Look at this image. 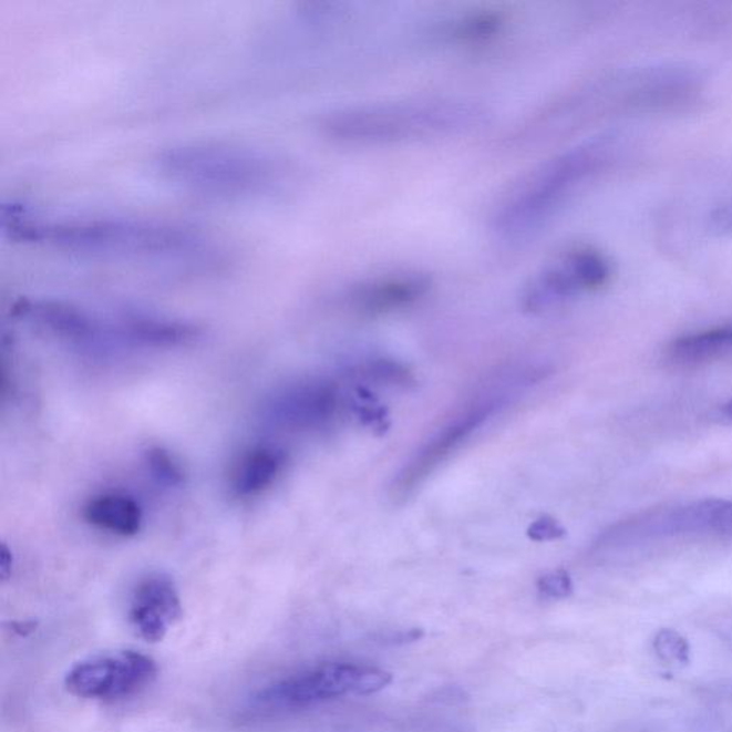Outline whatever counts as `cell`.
Listing matches in <instances>:
<instances>
[{
  "label": "cell",
  "instance_id": "1",
  "mask_svg": "<svg viewBox=\"0 0 732 732\" xmlns=\"http://www.w3.org/2000/svg\"><path fill=\"white\" fill-rule=\"evenodd\" d=\"M2 229L13 243L102 257L169 258L203 240L185 226L126 218H51L23 204L2 206Z\"/></svg>",
  "mask_w": 732,
  "mask_h": 732
},
{
  "label": "cell",
  "instance_id": "2",
  "mask_svg": "<svg viewBox=\"0 0 732 732\" xmlns=\"http://www.w3.org/2000/svg\"><path fill=\"white\" fill-rule=\"evenodd\" d=\"M489 112L461 97H414L338 107L319 121L322 134L347 145L420 144L471 134Z\"/></svg>",
  "mask_w": 732,
  "mask_h": 732
},
{
  "label": "cell",
  "instance_id": "3",
  "mask_svg": "<svg viewBox=\"0 0 732 732\" xmlns=\"http://www.w3.org/2000/svg\"><path fill=\"white\" fill-rule=\"evenodd\" d=\"M156 168L195 194L243 198L275 188L287 166L271 152L234 142H190L161 152Z\"/></svg>",
  "mask_w": 732,
  "mask_h": 732
},
{
  "label": "cell",
  "instance_id": "4",
  "mask_svg": "<svg viewBox=\"0 0 732 732\" xmlns=\"http://www.w3.org/2000/svg\"><path fill=\"white\" fill-rule=\"evenodd\" d=\"M611 152L607 141L588 142L544 161L501 199L493 229L504 239L528 237L543 228L579 186L606 165Z\"/></svg>",
  "mask_w": 732,
  "mask_h": 732
},
{
  "label": "cell",
  "instance_id": "5",
  "mask_svg": "<svg viewBox=\"0 0 732 732\" xmlns=\"http://www.w3.org/2000/svg\"><path fill=\"white\" fill-rule=\"evenodd\" d=\"M392 680L391 672L381 668L328 662L264 688L254 701L265 709H303L348 694H375Z\"/></svg>",
  "mask_w": 732,
  "mask_h": 732
},
{
  "label": "cell",
  "instance_id": "6",
  "mask_svg": "<svg viewBox=\"0 0 732 732\" xmlns=\"http://www.w3.org/2000/svg\"><path fill=\"white\" fill-rule=\"evenodd\" d=\"M505 401L507 396L504 394L489 392L455 412L396 474L391 484V498L398 503L414 494L451 455L473 439L476 431L483 429L485 422L505 405Z\"/></svg>",
  "mask_w": 732,
  "mask_h": 732
},
{
  "label": "cell",
  "instance_id": "7",
  "mask_svg": "<svg viewBox=\"0 0 732 732\" xmlns=\"http://www.w3.org/2000/svg\"><path fill=\"white\" fill-rule=\"evenodd\" d=\"M611 277V265L591 248L569 250L544 265L525 285L520 302L525 311L539 313L569 301L578 293L604 287Z\"/></svg>",
  "mask_w": 732,
  "mask_h": 732
},
{
  "label": "cell",
  "instance_id": "8",
  "mask_svg": "<svg viewBox=\"0 0 732 732\" xmlns=\"http://www.w3.org/2000/svg\"><path fill=\"white\" fill-rule=\"evenodd\" d=\"M158 671L154 658L145 653L110 652L73 666L65 677V687L78 699L113 701L145 690Z\"/></svg>",
  "mask_w": 732,
  "mask_h": 732
},
{
  "label": "cell",
  "instance_id": "9",
  "mask_svg": "<svg viewBox=\"0 0 732 732\" xmlns=\"http://www.w3.org/2000/svg\"><path fill=\"white\" fill-rule=\"evenodd\" d=\"M13 313L71 346L100 348L122 343L121 317L102 318L80 305L58 299L23 298L14 303Z\"/></svg>",
  "mask_w": 732,
  "mask_h": 732
},
{
  "label": "cell",
  "instance_id": "10",
  "mask_svg": "<svg viewBox=\"0 0 732 732\" xmlns=\"http://www.w3.org/2000/svg\"><path fill=\"white\" fill-rule=\"evenodd\" d=\"M342 408L343 396L336 383L305 380L289 383L269 396L262 416L275 429L303 432L326 429Z\"/></svg>",
  "mask_w": 732,
  "mask_h": 732
},
{
  "label": "cell",
  "instance_id": "11",
  "mask_svg": "<svg viewBox=\"0 0 732 732\" xmlns=\"http://www.w3.org/2000/svg\"><path fill=\"white\" fill-rule=\"evenodd\" d=\"M431 287V278L425 274H385L352 285L346 295V303L357 316L382 317L420 302Z\"/></svg>",
  "mask_w": 732,
  "mask_h": 732
},
{
  "label": "cell",
  "instance_id": "12",
  "mask_svg": "<svg viewBox=\"0 0 732 732\" xmlns=\"http://www.w3.org/2000/svg\"><path fill=\"white\" fill-rule=\"evenodd\" d=\"M182 617V604L174 582L164 575H151L136 587L130 620L137 636L147 642L164 640Z\"/></svg>",
  "mask_w": 732,
  "mask_h": 732
},
{
  "label": "cell",
  "instance_id": "13",
  "mask_svg": "<svg viewBox=\"0 0 732 732\" xmlns=\"http://www.w3.org/2000/svg\"><path fill=\"white\" fill-rule=\"evenodd\" d=\"M283 464L285 455L281 450L269 445L254 446L245 452L235 465L230 480L234 493L244 498L262 494L277 481Z\"/></svg>",
  "mask_w": 732,
  "mask_h": 732
},
{
  "label": "cell",
  "instance_id": "14",
  "mask_svg": "<svg viewBox=\"0 0 732 732\" xmlns=\"http://www.w3.org/2000/svg\"><path fill=\"white\" fill-rule=\"evenodd\" d=\"M83 517L106 533L134 537L142 528L144 514L134 498L124 494H102L86 504Z\"/></svg>",
  "mask_w": 732,
  "mask_h": 732
},
{
  "label": "cell",
  "instance_id": "15",
  "mask_svg": "<svg viewBox=\"0 0 732 732\" xmlns=\"http://www.w3.org/2000/svg\"><path fill=\"white\" fill-rule=\"evenodd\" d=\"M732 353V328L712 329L678 339L671 347L677 362L701 363Z\"/></svg>",
  "mask_w": 732,
  "mask_h": 732
},
{
  "label": "cell",
  "instance_id": "16",
  "mask_svg": "<svg viewBox=\"0 0 732 732\" xmlns=\"http://www.w3.org/2000/svg\"><path fill=\"white\" fill-rule=\"evenodd\" d=\"M671 527L681 533L702 529H731L732 503L722 499H705L678 511L670 520Z\"/></svg>",
  "mask_w": 732,
  "mask_h": 732
},
{
  "label": "cell",
  "instance_id": "17",
  "mask_svg": "<svg viewBox=\"0 0 732 732\" xmlns=\"http://www.w3.org/2000/svg\"><path fill=\"white\" fill-rule=\"evenodd\" d=\"M653 651L661 661L671 666H687L691 660L690 643L681 636L680 632L670 630H661L653 638Z\"/></svg>",
  "mask_w": 732,
  "mask_h": 732
},
{
  "label": "cell",
  "instance_id": "18",
  "mask_svg": "<svg viewBox=\"0 0 732 732\" xmlns=\"http://www.w3.org/2000/svg\"><path fill=\"white\" fill-rule=\"evenodd\" d=\"M145 462L147 470L159 484L179 486L184 483V471L168 451L162 450L159 446L147 450Z\"/></svg>",
  "mask_w": 732,
  "mask_h": 732
},
{
  "label": "cell",
  "instance_id": "19",
  "mask_svg": "<svg viewBox=\"0 0 732 732\" xmlns=\"http://www.w3.org/2000/svg\"><path fill=\"white\" fill-rule=\"evenodd\" d=\"M539 592L549 598H567L573 594V581L565 571L544 575L538 581Z\"/></svg>",
  "mask_w": 732,
  "mask_h": 732
},
{
  "label": "cell",
  "instance_id": "20",
  "mask_svg": "<svg viewBox=\"0 0 732 732\" xmlns=\"http://www.w3.org/2000/svg\"><path fill=\"white\" fill-rule=\"evenodd\" d=\"M710 228L712 233L724 235L732 233V199L716 206L710 214Z\"/></svg>",
  "mask_w": 732,
  "mask_h": 732
},
{
  "label": "cell",
  "instance_id": "21",
  "mask_svg": "<svg viewBox=\"0 0 732 732\" xmlns=\"http://www.w3.org/2000/svg\"><path fill=\"white\" fill-rule=\"evenodd\" d=\"M37 627H38V623L34 622V621L11 623L12 631L17 632L18 636H21V637H28L29 633H32L34 630H37Z\"/></svg>",
  "mask_w": 732,
  "mask_h": 732
},
{
  "label": "cell",
  "instance_id": "22",
  "mask_svg": "<svg viewBox=\"0 0 732 732\" xmlns=\"http://www.w3.org/2000/svg\"><path fill=\"white\" fill-rule=\"evenodd\" d=\"M8 548L3 547L2 549V577L3 579H7L9 577V574H11V567L12 563L8 561Z\"/></svg>",
  "mask_w": 732,
  "mask_h": 732
},
{
  "label": "cell",
  "instance_id": "23",
  "mask_svg": "<svg viewBox=\"0 0 732 732\" xmlns=\"http://www.w3.org/2000/svg\"><path fill=\"white\" fill-rule=\"evenodd\" d=\"M721 414L732 424V398L731 400L726 401L724 405H722Z\"/></svg>",
  "mask_w": 732,
  "mask_h": 732
}]
</instances>
